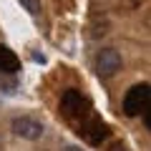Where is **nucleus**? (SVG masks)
<instances>
[{
    "instance_id": "1",
    "label": "nucleus",
    "mask_w": 151,
    "mask_h": 151,
    "mask_svg": "<svg viewBox=\"0 0 151 151\" xmlns=\"http://www.w3.org/2000/svg\"><path fill=\"white\" fill-rule=\"evenodd\" d=\"M149 98H151V88L149 83H139L134 86L124 98V113L126 116H139V113L149 111Z\"/></svg>"
},
{
    "instance_id": "2",
    "label": "nucleus",
    "mask_w": 151,
    "mask_h": 151,
    "mask_svg": "<svg viewBox=\"0 0 151 151\" xmlns=\"http://www.w3.org/2000/svg\"><path fill=\"white\" fill-rule=\"evenodd\" d=\"M60 111H63L65 119H76V116H88V101L81 91L68 88L60 96Z\"/></svg>"
},
{
    "instance_id": "3",
    "label": "nucleus",
    "mask_w": 151,
    "mask_h": 151,
    "mask_svg": "<svg viewBox=\"0 0 151 151\" xmlns=\"http://www.w3.org/2000/svg\"><path fill=\"white\" fill-rule=\"evenodd\" d=\"M78 136H81L83 141H88V144H101L103 139L108 136V126L103 124L98 116H93V113H88L86 119L81 121V126H78Z\"/></svg>"
},
{
    "instance_id": "4",
    "label": "nucleus",
    "mask_w": 151,
    "mask_h": 151,
    "mask_svg": "<svg viewBox=\"0 0 151 151\" xmlns=\"http://www.w3.org/2000/svg\"><path fill=\"white\" fill-rule=\"evenodd\" d=\"M119 68H121V55H119V50L106 48V50L98 53V58H96V70H98V76H113Z\"/></svg>"
},
{
    "instance_id": "5",
    "label": "nucleus",
    "mask_w": 151,
    "mask_h": 151,
    "mask_svg": "<svg viewBox=\"0 0 151 151\" xmlns=\"http://www.w3.org/2000/svg\"><path fill=\"white\" fill-rule=\"evenodd\" d=\"M13 131L23 139H40L43 136V124L30 116H20V119H13Z\"/></svg>"
},
{
    "instance_id": "6",
    "label": "nucleus",
    "mask_w": 151,
    "mask_h": 151,
    "mask_svg": "<svg viewBox=\"0 0 151 151\" xmlns=\"http://www.w3.org/2000/svg\"><path fill=\"white\" fill-rule=\"evenodd\" d=\"M20 70V58L8 45H0V73H15Z\"/></svg>"
},
{
    "instance_id": "7",
    "label": "nucleus",
    "mask_w": 151,
    "mask_h": 151,
    "mask_svg": "<svg viewBox=\"0 0 151 151\" xmlns=\"http://www.w3.org/2000/svg\"><path fill=\"white\" fill-rule=\"evenodd\" d=\"M20 5L25 8L30 15H38V13H40V0H20Z\"/></svg>"
},
{
    "instance_id": "8",
    "label": "nucleus",
    "mask_w": 151,
    "mask_h": 151,
    "mask_svg": "<svg viewBox=\"0 0 151 151\" xmlns=\"http://www.w3.org/2000/svg\"><path fill=\"white\" fill-rule=\"evenodd\" d=\"M108 151H126V146L121 144V141H116V144H111V146H108Z\"/></svg>"
},
{
    "instance_id": "9",
    "label": "nucleus",
    "mask_w": 151,
    "mask_h": 151,
    "mask_svg": "<svg viewBox=\"0 0 151 151\" xmlns=\"http://www.w3.org/2000/svg\"><path fill=\"white\" fill-rule=\"evenodd\" d=\"M63 151H81V149H78V146H65Z\"/></svg>"
}]
</instances>
